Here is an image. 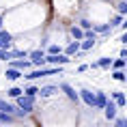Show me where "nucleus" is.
<instances>
[{"label": "nucleus", "mask_w": 127, "mask_h": 127, "mask_svg": "<svg viewBox=\"0 0 127 127\" xmlns=\"http://www.w3.org/2000/svg\"><path fill=\"white\" fill-rule=\"evenodd\" d=\"M34 99H37V97H28V95L22 93L20 97H15V106L20 108L24 114H30L34 110Z\"/></svg>", "instance_id": "1"}, {"label": "nucleus", "mask_w": 127, "mask_h": 127, "mask_svg": "<svg viewBox=\"0 0 127 127\" xmlns=\"http://www.w3.org/2000/svg\"><path fill=\"white\" fill-rule=\"evenodd\" d=\"M0 110H2V112H7V114H13V116H17V119H24V116H26V114L22 112L15 103H11V101H7V99H2V97H0Z\"/></svg>", "instance_id": "2"}, {"label": "nucleus", "mask_w": 127, "mask_h": 127, "mask_svg": "<svg viewBox=\"0 0 127 127\" xmlns=\"http://www.w3.org/2000/svg\"><path fill=\"white\" fill-rule=\"evenodd\" d=\"M80 99L84 101V106L91 108V110H95V101H97V97H95V91H91V88H80Z\"/></svg>", "instance_id": "3"}, {"label": "nucleus", "mask_w": 127, "mask_h": 127, "mask_svg": "<svg viewBox=\"0 0 127 127\" xmlns=\"http://www.w3.org/2000/svg\"><path fill=\"white\" fill-rule=\"evenodd\" d=\"M58 91H63V93L67 95V99H69V101L80 103V95L75 93V88L71 86V84H67V82H60V84H58Z\"/></svg>", "instance_id": "4"}, {"label": "nucleus", "mask_w": 127, "mask_h": 127, "mask_svg": "<svg viewBox=\"0 0 127 127\" xmlns=\"http://www.w3.org/2000/svg\"><path fill=\"white\" fill-rule=\"evenodd\" d=\"M28 60L32 63V67H43L45 65V52L43 50H32V52H28Z\"/></svg>", "instance_id": "5"}, {"label": "nucleus", "mask_w": 127, "mask_h": 127, "mask_svg": "<svg viewBox=\"0 0 127 127\" xmlns=\"http://www.w3.org/2000/svg\"><path fill=\"white\" fill-rule=\"evenodd\" d=\"M119 110H121V108L116 106L112 99H108V101H106V106H103V114H106V119H108V121H114V116L119 114Z\"/></svg>", "instance_id": "6"}, {"label": "nucleus", "mask_w": 127, "mask_h": 127, "mask_svg": "<svg viewBox=\"0 0 127 127\" xmlns=\"http://www.w3.org/2000/svg\"><path fill=\"white\" fill-rule=\"evenodd\" d=\"M58 93V86L56 84H45V86L39 88V93H37V97H41V99H47V97H52V95Z\"/></svg>", "instance_id": "7"}, {"label": "nucleus", "mask_w": 127, "mask_h": 127, "mask_svg": "<svg viewBox=\"0 0 127 127\" xmlns=\"http://www.w3.org/2000/svg\"><path fill=\"white\" fill-rule=\"evenodd\" d=\"M110 99H112L119 108H125L127 106V97H125L123 91H110Z\"/></svg>", "instance_id": "8"}, {"label": "nucleus", "mask_w": 127, "mask_h": 127, "mask_svg": "<svg viewBox=\"0 0 127 127\" xmlns=\"http://www.w3.org/2000/svg\"><path fill=\"white\" fill-rule=\"evenodd\" d=\"M0 47H7V50L13 47V34L7 32L4 28H0Z\"/></svg>", "instance_id": "9"}, {"label": "nucleus", "mask_w": 127, "mask_h": 127, "mask_svg": "<svg viewBox=\"0 0 127 127\" xmlns=\"http://www.w3.org/2000/svg\"><path fill=\"white\" fill-rule=\"evenodd\" d=\"M9 67H15V69H20V71H28V69H32V63L26 60V58H17V60H11Z\"/></svg>", "instance_id": "10"}, {"label": "nucleus", "mask_w": 127, "mask_h": 127, "mask_svg": "<svg viewBox=\"0 0 127 127\" xmlns=\"http://www.w3.org/2000/svg\"><path fill=\"white\" fill-rule=\"evenodd\" d=\"M95 43H97V37H84V39H80V50L91 52L95 47Z\"/></svg>", "instance_id": "11"}, {"label": "nucleus", "mask_w": 127, "mask_h": 127, "mask_svg": "<svg viewBox=\"0 0 127 127\" xmlns=\"http://www.w3.org/2000/svg\"><path fill=\"white\" fill-rule=\"evenodd\" d=\"M95 97H97V101H95V110H103V106H106V101H108V93H103V91H95Z\"/></svg>", "instance_id": "12"}, {"label": "nucleus", "mask_w": 127, "mask_h": 127, "mask_svg": "<svg viewBox=\"0 0 127 127\" xmlns=\"http://www.w3.org/2000/svg\"><path fill=\"white\" fill-rule=\"evenodd\" d=\"M22 75H24V71H20V69H15V67H7V71H4V78H7V80H11V82L20 80Z\"/></svg>", "instance_id": "13"}, {"label": "nucleus", "mask_w": 127, "mask_h": 127, "mask_svg": "<svg viewBox=\"0 0 127 127\" xmlns=\"http://www.w3.org/2000/svg\"><path fill=\"white\" fill-rule=\"evenodd\" d=\"M91 28H93V30H95L97 34H110V32H112L110 24H93Z\"/></svg>", "instance_id": "14"}, {"label": "nucleus", "mask_w": 127, "mask_h": 127, "mask_svg": "<svg viewBox=\"0 0 127 127\" xmlns=\"http://www.w3.org/2000/svg\"><path fill=\"white\" fill-rule=\"evenodd\" d=\"M78 50H80V41H71V43H67V45H65V50H63V52L67 54V56H73Z\"/></svg>", "instance_id": "15"}, {"label": "nucleus", "mask_w": 127, "mask_h": 127, "mask_svg": "<svg viewBox=\"0 0 127 127\" xmlns=\"http://www.w3.org/2000/svg\"><path fill=\"white\" fill-rule=\"evenodd\" d=\"M112 80L121 82V84H125V82H127V75H125V71H123V69H112Z\"/></svg>", "instance_id": "16"}, {"label": "nucleus", "mask_w": 127, "mask_h": 127, "mask_svg": "<svg viewBox=\"0 0 127 127\" xmlns=\"http://www.w3.org/2000/svg\"><path fill=\"white\" fill-rule=\"evenodd\" d=\"M123 17H125V15H121V13H116V15H112V17H110V22H108V24H110V28H119L121 24H123Z\"/></svg>", "instance_id": "17"}, {"label": "nucleus", "mask_w": 127, "mask_h": 127, "mask_svg": "<svg viewBox=\"0 0 127 127\" xmlns=\"http://www.w3.org/2000/svg\"><path fill=\"white\" fill-rule=\"evenodd\" d=\"M69 32H71V37H73L75 41H80V39H84V30H82L80 26H71V28H69Z\"/></svg>", "instance_id": "18"}, {"label": "nucleus", "mask_w": 127, "mask_h": 127, "mask_svg": "<svg viewBox=\"0 0 127 127\" xmlns=\"http://www.w3.org/2000/svg\"><path fill=\"white\" fill-rule=\"evenodd\" d=\"M125 58L123 56H119V58H112V63H110V69H125Z\"/></svg>", "instance_id": "19"}, {"label": "nucleus", "mask_w": 127, "mask_h": 127, "mask_svg": "<svg viewBox=\"0 0 127 127\" xmlns=\"http://www.w3.org/2000/svg\"><path fill=\"white\" fill-rule=\"evenodd\" d=\"M24 91V95H28V97H37V93H39V86L37 84H28L26 88H22Z\"/></svg>", "instance_id": "20"}, {"label": "nucleus", "mask_w": 127, "mask_h": 127, "mask_svg": "<svg viewBox=\"0 0 127 127\" xmlns=\"http://www.w3.org/2000/svg\"><path fill=\"white\" fill-rule=\"evenodd\" d=\"M110 63H112L110 56H101V58L97 60V69H110Z\"/></svg>", "instance_id": "21"}, {"label": "nucleus", "mask_w": 127, "mask_h": 127, "mask_svg": "<svg viewBox=\"0 0 127 127\" xmlns=\"http://www.w3.org/2000/svg\"><path fill=\"white\" fill-rule=\"evenodd\" d=\"M4 93H7V97H11V99H15V97H20V95L24 93V91H22L20 86H11V88H7Z\"/></svg>", "instance_id": "22"}, {"label": "nucleus", "mask_w": 127, "mask_h": 127, "mask_svg": "<svg viewBox=\"0 0 127 127\" xmlns=\"http://www.w3.org/2000/svg\"><path fill=\"white\" fill-rule=\"evenodd\" d=\"M17 121V116H13V114H7L0 110V123H15Z\"/></svg>", "instance_id": "23"}, {"label": "nucleus", "mask_w": 127, "mask_h": 127, "mask_svg": "<svg viewBox=\"0 0 127 127\" xmlns=\"http://www.w3.org/2000/svg\"><path fill=\"white\" fill-rule=\"evenodd\" d=\"M11 56H13V58H28V52H26V50H17V47H11Z\"/></svg>", "instance_id": "24"}, {"label": "nucleus", "mask_w": 127, "mask_h": 127, "mask_svg": "<svg viewBox=\"0 0 127 127\" xmlns=\"http://www.w3.org/2000/svg\"><path fill=\"white\" fill-rule=\"evenodd\" d=\"M112 123H114L116 127H127V119H125V116H119V114L114 116V121H112Z\"/></svg>", "instance_id": "25"}, {"label": "nucleus", "mask_w": 127, "mask_h": 127, "mask_svg": "<svg viewBox=\"0 0 127 127\" xmlns=\"http://www.w3.org/2000/svg\"><path fill=\"white\" fill-rule=\"evenodd\" d=\"M13 56H11V50H7V47H0V60H11Z\"/></svg>", "instance_id": "26"}, {"label": "nucleus", "mask_w": 127, "mask_h": 127, "mask_svg": "<svg viewBox=\"0 0 127 127\" xmlns=\"http://www.w3.org/2000/svg\"><path fill=\"white\" fill-rule=\"evenodd\" d=\"M58 52H63V47H60L58 43H50V45H47V54H58Z\"/></svg>", "instance_id": "27"}, {"label": "nucleus", "mask_w": 127, "mask_h": 127, "mask_svg": "<svg viewBox=\"0 0 127 127\" xmlns=\"http://www.w3.org/2000/svg\"><path fill=\"white\" fill-rule=\"evenodd\" d=\"M116 13H121V15L127 13V2H125V0H121L119 4H116Z\"/></svg>", "instance_id": "28"}, {"label": "nucleus", "mask_w": 127, "mask_h": 127, "mask_svg": "<svg viewBox=\"0 0 127 127\" xmlns=\"http://www.w3.org/2000/svg\"><path fill=\"white\" fill-rule=\"evenodd\" d=\"M91 26H93V22H91V20H86V17H82V20H80V28H82V30H88Z\"/></svg>", "instance_id": "29"}, {"label": "nucleus", "mask_w": 127, "mask_h": 127, "mask_svg": "<svg viewBox=\"0 0 127 127\" xmlns=\"http://www.w3.org/2000/svg\"><path fill=\"white\" fill-rule=\"evenodd\" d=\"M84 71H88V65H80L78 67V73H84Z\"/></svg>", "instance_id": "30"}, {"label": "nucleus", "mask_w": 127, "mask_h": 127, "mask_svg": "<svg viewBox=\"0 0 127 127\" xmlns=\"http://www.w3.org/2000/svg\"><path fill=\"white\" fill-rule=\"evenodd\" d=\"M4 26V17H2V15H0V28Z\"/></svg>", "instance_id": "31"}]
</instances>
